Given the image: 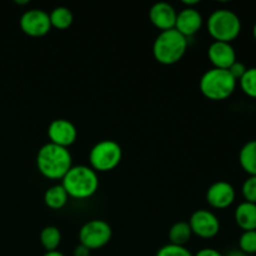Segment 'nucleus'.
<instances>
[{
    "mask_svg": "<svg viewBox=\"0 0 256 256\" xmlns=\"http://www.w3.org/2000/svg\"><path fill=\"white\" fill-rule=\"evenodd\" d=\"M36 166L48 179H62L72 166V154L66 148L46 142L38 152Z\"/></svg>",
    "mask_w": 256,
    "mask_h": 256,
    "instance_id": "obj_1",
    "label": "nucleus"
},
{
    "mask_svg": "<svg viewBox=\"0 0 256 256\" xmlns=\"http://www.w3.org/2000/svg\"><path fill=\"white\" fill-rule=\"evenodd\" d=\"M62 180L65 192L69 198L74 199H88L92 196L99 188L98 172L86 165L72 166Z\"/></svg>",
    "mask_w": 256,
    "mask_h": 256,
    "instance_id": "obj_2",
    "label": "nucleus"
},
{
    "mask_svg": "<svg viewBox=\"0 0 256 256\" xmlns=\"http://www.w3.org/2000/svg\"><path fill=\"white\" fill-rule=\"evenodd\" d=\"M188 49V38L176 29L160 32L152 44V55L160 64H176L184 56Z\"/></svg>",
    "mask_w": 256,
    "mask_h": 256,
    "instance_id": "obj_3",
    "label": "nucleus"
},
{
    "mask_svg": "<svg viewBox=\"0 0 256 256\" xmlns=\"http://www.w3.org/2000/svg\"><path fill=\"white\" fill-rule=\"evenodd\" d=\"M199 85L202 95L208 99L224 100L235 92L238 82L228 69L212 68L202 74Z\"/></svg>",
    "mask_w": 256,
    "mask_h": 256,
    "instance_id": "obj_4",
    "label": "nucleus"
},
{
    "mask_svg": "<svg viewBox=\"0 0 256 256\" xmlns=\"http://www.w3.org/2000/svg\"><path fill=\"white\" fill-rule=\"evenodd\" d=\"M208 32L215 42H232L242 32V20L230 9H216L208 18Z\"/></svg>",
    "mask_w": 256,
    "mask_h": 256,
    "instance_id": "obj_5",
    "label": "nucleus"
},
{
    "mask_svg": "<svg viewBox=\"0 0 256 256\" xmlns=\"http://www.w3.org/2000/svg\"><path fill=\"white\" fill-rule=\"evenodd\" d=\"M122 158V146L114 140H102L89 152L90 168L95 172H110L119 165Z\"/></svg>",
    "mask_w": 256,
    "mask_h": 256,
    "instance_id": "obj_6",
    "label": "nucleus"
},
{
    "mask_svg": "<svg viewBox=\"0 0 256 256\" xmlns=\"http://www.w3.org/2000/svg\"><path fill=\"white\" fill-rule=\"evenodd\" d=\"M112 230L106 222L102 219H92L85 222L79 232L80 244L89 250H96L105 246L110 242Z\"/></svg>",
    "mask_w": 256,
    "mask_h": 256,
    "instance_id": "obj_7",
    "label": "nucleus"
},
{
    "mask_svg": "<svg viewBox=\"0 0 256 256\" xmlns=\"http://www.w3.org/2000/svg\"><path fill=\"white\" fill-rule=\"evenodd\" d=\"M188 222H189L192 234L202 239L214 238L220 230V222L218 216L206 209L195 210Z\"/></svg>",
    "mask_w": 256,
    "mask_h": 256,
    "instance_id": "obj_8",
    "label": "nucleus"
},
{
    "mask_svg": "<svg viewBox=\"0 0 256 256\" xmlns=\"http://www.w3.org/2000/svg\"><path fill=\"white\" fill-rule=\"evenodd\" d=\"M20 28L29 36H44L52 29L49 14L42 9L26 10L20 18Z\"/></svg>",
    "mask_w": 256,
    "mask_h": 256,
    "instance_id": "obj_9",
    "label": "nucleus"
},
{
    "mask_svg": "<svg viewBox=\"0 0 256 256\" xmlns=\"http://www.w3.org/2000/svg\"><path fill=\"white\" fill-rule=\"evenodd\" d=\"M48 136L49 142L68 149L76 140L78 130L70 120L55 119L48 126Z\"/></svg>",
    "mask_w": 256,
    "mask_h": 256,
    "instance_id": "obj_10",
    "label": "nucleus"
},
{
    "mask_svg": "<svg viewBox=\"0 0 256 256\" xmlns=\"http://www.w3.org/2000/svg\"><path fill=\"white\" fill-rule=\"evenodd\" d=\"M236 192L230 182L219 180L209 186L206 192V202L214 209H226L234 202Z\"/></svg>",
    "mask_w": 256,
    "mask_h": 256,
    "instance_id": "obj_11",
    "label": "nucleus"
},
{
    "mask_svg": "<svg viewBox=\"0 0 256 256\" xmlns=\"http://www.w3.org/2000/svg\"><path fill=\"white\" fill-rule=\"evenodd\" d=\"M210 62L218 69H229L236 62V52L232 42H212L208 49Z\"/></svg>",
    "mask_w": 256,
    "mask_h": 256,
    "instance_id": "obj_12",
    "label": "nucleus"
},
{
    "mask_svg": "<svg viewBox=\"0 0 256 256\" xmlns=\"http://www.w3.org/2000/svg\"><path fill=\"white\" fill-rule=\"evenodd\" d=\"M178 12L174 9L172 4L166 2H158L150 8L149 16L150 22L154 26L164 30H170L175 28V22H176Z\"/></svg>",
    "mask_w": 256,
    "mask_h": 256,
    "instance_id": "obj_13",
    "label": "nucleus"
},
{
    "mask_svg": "<svg viewBox=\"0 0 256 256\" xmlns=\"http://www.w3.org/2000/svg\"><path fill=\"white\" fill-rule=\"evenodd\" d=\"M202 26V16L195 8H184L176 15L175 28L185 38L196 34Z\"/></svg>",
    "mask_w": 256,
    "mask_h": 256,
    "instance_id": "obj_14",
    "label": "nucleus"
},
{
    "mask_svg": "<svg viewBox=\"0 0 256 256\" xmlns=\"http://www.w3.org/2000/svg\"><path fill=\"white\" fill-rule=\"evenodd\" d=\"M235 222L244 232L256 230V204L242 202L235 209Z\"/></svg>",
    "mask_w": 256,
    "mask_h": 256,
    "instance_id": "obj_15",
    "label": "nucleus"
},
{
    "mask_svg": "<svg viewBox=\"0 0 256 256\" xmlns=\"http://www.w3.org/2000/svg\"><path fill=\"white\" fill-rule=\"evenodd\" d=\"M239 162L246 174L256 176V139L249 140L242 145L239 152Z\"/></svg>",
    "mask_w": 256,
    "mask_h": 256,
    "instance_id": "obj_16",
    "label": "nucleus"
},
{
    "mask_svg": "<svg viewBox=\"0 0 256 256\" xmlns=\"http://www.w3.org/2000/svg\"><path fill=\"white\" fill-rule=\"evenodd\" d=\"M69 195L62 184L52 185L44 192V202L52 210H59L66 205Z\"/></svg>",
    "mask_w": 256,
    "mask_h": 256,
    "instance_id": "obj_17",
    "label": "nucleus"
},
{
    "mask_svg": "<svg viewBox=\"0 0 256 256\" xmlns=\"http://www.w3.org/2000/svg\"><path fill=\"white\" fill-rule=\"evenodd\" d=\"M192 232L188 222H178L169 230V244L185 246L186 242L192 239Z\"/></svg>",
    "mask_w": 256,
    "mask_h": 256,
    "instance_id": "obj_18",
    "label": "nucleus"
},
{
    "mask_svg": "<svg viewBox=\"0 0 256 256\" xmlns=\"http://www.w3.org/2000/svg\"><path fill=\"white\" fill-rule=\"evenodd\" d=\"M49 18L52 26L56 28L59 30L68 29L72 24V20H74V15H72V10L66 6L54 8L49 14Z\"/></svg>",
    "mask_w": 256,
    "mask_h": 256,
    "instance_id": "obj_19",
    "label": "nucleus"
},
{
    "mask_svg": "<svg viewBox=\"0 0 256 256\" xmlns=\"http://www.w3.org/2000/svg\"><path fill=\"white\" fill-rule=\"evenodd\" d=\"M40 242L46 252H54L62 242V232L56 226H45L40 232Z\"/></svg>",
    "mask_w": 256,
    "mask_h": 256,
    "instance_id": "obj_20",
    "label": "nucleus"
},
{
    "mask_svg": "<svg viewBox=\"0 0 256 256\" xmlns=\"http://www.w3.org/2000/svg\"><path fill=\"white\" fill-rule=\"evenodd\" d=\"M239 85L248 96L256 99V68H248L239 80Z\"/></svg>",
    "mask_w": 256,
    "mask_h": 256,
    "instance_id": "obj_21",
    "label": "nucleus"
},
{
    "mask_svg": "<svg viewBox=\"0 0 256 256\" xmlns=\"http://www.w3.org/2000/svg\"><path fill=\"white\" fill-rule=\"evenodd\" d=\"M239 250L245 255L256 254V230L242 232L239 238Z\"/></svg>",
    "mask_w": 256,
    "mask_h": 256,
    "instance_id": "obj_22",
    "label": "nucleus"
},
{
    "mask_svg": "<svg viewBox=\"0 0 256 256\" xmlns=\"http://www.w3.org/2000/svg\"><path fill=\"white\" fill-rule=\"evenodd\" d=\"M242 192L245 202L256 204V176L250 175L244 180L242 185Z\"/></svg>",
    "mask_w": 256,
    "mask_h": 256,
    "instance_id": "obj_23",
    "label": "nucleus"
},
{
    "mask_svg": "<svg viewBox=\"0 0 256 256\" xmlns=\"http://www.w3.org/2000/svg\"><path fill=\"white\" fill-rule=\"evenodd\" d=\"M155 256H194L185 246L166 244L158 250Z\"/></svg>",
    "mask_w": 256,
    "mask_h": 256,
    "instance_id": "obj_24",
    "label": "nucleus"
},
{
    "mask_svg": "<svg viewBox=\"0 0 256 256\" xmlns=\"http://www.w3.org/2000/svg\"><path fill=\"white\" fill-rule=\"evenodd\" d=\"M246 69H248V68L245 66L244 62H239V60H236V62H235L234 64H232V66H230L228 70H229L230 74H232V76H234V79L236 80V82H239V80L242 79V75L245 74Z\"/></svg>",
    "mask_w": 256,
    "mask_h": 256,
    "instance_id": "obj_25",
    "label": "nucleus"
},
{
    "mask_svg": "<svg viewBox=\"0 0 256 256\" xmlns=\"http://www.w3.org/2000/svg\"><path fill=\"white\" fill-rule=\"evenodd\" d=\"M194 256H225L222 252H218L216 249H212V248H205V249L199 250Z\"/></svg>",
    "mask_w": 256,
    "mask_h": 256,
    "instance_id": "obj_26",
    "label": "nucleus"
},
{
    "mask_svg": "<svg viewBox=\"0 0 256 256\" xmlns=\"http://www.w3.org/2000/svg\"><path fill=\"white\" fill-rule=\"evenodd\" d=\"M72 255H74V256H89L90 255V250L88 249L86 246H84V245L79 244L78 246H75Z\"/></svg>",
    "mask_w": 256,
    "mask_h": 256,
    "instance_id": "obj_27",
    "label": "nucleus"
},
{
    "mask_svg": "<svg viewBox=\"0 0 256 256\" xmlns=\"http://www.w3.org/2000/svg\"><path fill=\"white\" fill-rule=\"evenodd\" d=\"M182 4L188 5V8H194V5L199 4V0H182Z\"/></svg>",
    "mask_w": 256,
    "mask_h": 256,
    "instance_id": "obj_28",
    "label": "nucleus"
},
{
    "mask_svg": "<svg viewBox=\"0 0 256 256\" xmlns=\"http://www.w3.org/2000/svg\"><path fill=\"white\" fill-rule=\"evenodd\" d=\"M42 256H65L62 252H58V250H54V252H46Z\"/></svg>",
    "mask_w": 256,
    "mask_h": 256,
    "instance_id": "obj_29",
    "label": "nucleus"
},
{
    "mask_svg": "<svg viewBox=\"0 0 256 256\" xmlns=\"http://www.w3.org/2000/svg\"><path fill=\"white\" fill-rule=\"evenodd\" d=\"M225 256H246L244 254V252H242L240 250H232V252H230L229 254H226Z\"/></svg>",
    "mask_w": 256,
    "mask_h": 256,
    "instance_id": "obj_30",
    "label": "nucleus"
},
{
    "mask_svg": "<svg viewBox=\"0 0 256 256\" xmlns=\"http://www.w3.org/2000/svg\"><path fill=\"white\" fill-rule=\"evenodd\" d=\"M16 4H20V5H25V4H29V2L28 0H22V2H19V0H16Z\"/></svg>",
    "mask_w": 256,
    "mask_h": 256,
    "instance_id": "obj_31",
    "label": "nucleus"
},
{
    "mask_svg": "<svg viewBox=\"0 0 256 256\" xmlns=\"http://www.w3.org/2000/svg\"><path fill=\"white\" fill-rule=\"evenodd\" d=\"M252 35H254V39L256 40V22L254 24V28H252Z\"/></svg>",
    "mask_w": 256,
    "mask_h": 256,
    "instance_id": "obj_32",
    "label": "nucleus"
}]
</instances>
